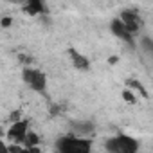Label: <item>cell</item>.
Segmentation results:
<instances>
[{"label":"cell","instance_id":"1","mask_svg":"<svg viewBox=\"0 0 153 153\" xmlns=\"http://www.w3.org/2000/svg\"><path fill=\"white\" fill-rule=\"evenodd\" d=\"M56 148L63 153H87L92 149V139L79 137L70 131V133L59 137V140L56 142Z\"/></svg>","mask_w":153,"mask_h":153},{"label":"cell","instance_id":"2","mask_svg":"<svg viewBox=\"0 0 153 153\" xmlns=\"http://www.w3.org/2000/svg\"><path fill=\"white\" fill-rule=\"evenodd\" d=\"M105 149L110 151V153H137L139 151V142H137V139H133L130 135L117 133V135L106 139Z\"/></svg>","mask_w":153,"mask_h":153},{"label":"cell","instance_id":"3","mask_svg":"<svg viewBox=\"0 0 153 153\" xmlns=\"http://www.w3.org/2000/svg\"><path fill=\"white\" fill-rule=\"evenodd\" d=\"M22 79L33 92H38V94H45L47 92V76L40 68L25 65L24 70H22Z\"/></svg>","mask_w":153,"mask_h":153},{"label":"cell","instance_id":"4","mask_svg":"<svg viewBox=\"0 0 153 153\" xmlns=\"http://www.w3.org/2000/svg\"><path fill=\"white\" fill-rule=\"evenodd\" d=\"M110 31H112V34L115 36V38H119V40H123L124 43H128L131 49L135 47V43H133V33L126 27V24L121 20V18H114L112 22H110Z\"/></svg>","mask_w":153,"mask_h":153},{"label":"cell","instance_id":"5","mask_svg":"<svg viewBox=\"0 0 153 153\" xmlns=\"http://www.w3.org/2000/svg\"><path fill=\"white\" fill-rule=\"evenodd\" d=\"M27 133H29V123H27L25 119H18V121H13V123H11V126H9V130H7L6 137H7L11 142H22V144H24Z\"/></svg>","mask_w":153,"mask_h":153},{"label":"cell","instance_id":"6","mask_svg":"<svg viewBox=\"0 0 153 153\" xmlns=\"http://www.w3.org/2000/svg\"><path fill=\"white\" fill-rule=\"evenodd\" d=\"M119 18L126 24V27H128L133 34H137V33L140 31V27H142V20H140V16H139L133 9H124Z\"/></svg>","mask_w":153,"mask_h":153},{"label":"cell","instance_id":"7","mask_svg":"<svg viewBox=\"0 0 153 153\" xmlns=\"http://www.w3.org/2000/svg\"><path fill=\"white\" fill-rule=\"evenodd\" d=\"M94 128H96V124L92 121H87V119H83V121H70V131L76 133V135H79V137H88L94 131Z\"/></svg>","mask_w":153,"mask_h":153},{"label":"cell","instance_id":"8","mask_svg":"<svg viewBox=\"0 0 153 153\" xmlns=\"http://www.w3.org/2000/svg\"><path fill=\"white\" fill-rule=\"evenodd\" d=\"M24 11L31 16H36V15H47L49 7L45 4V0H25Z\"/></svg>","mask_w":153,"mask_h":153},{"label":"cell","instance_id":"9","mask_svg":"<svg viewBox=\"0 0 153 153\" xmlns=\"http://www.w3.org/2000/svg\"><path fill=\"white\" fill-rule=\"evenodd\" d=\"M68 56L72 59V67H76L78 70H88L90 68V59L87 56H83L79 51L76 49H68Z\"/></svg>","mask_w":153,"mask_h":153},{"label":"cell","instance_id":"10","mask_svg":"<svg viewBox=\"0 0 153 153\" xmlns=\"http://www.w3.org/2000/svg\"><path fill=\"white\" fill-rule=\"evenodd\" d=\"M126 85H128L131 90H137L139 94H142L144 97H148V92H146V88L140 85V81H137V79H128V81H126Z\"/></svg>","mask_w":153,"mask_h":153},{"label":"cell","instance_id":"11","mask_svg":"<svg viewBox=\"0 0 153 153\" xmlns=\"http://www.w3.org/2000/svg\"><path fill=\"white\" fill-rule=\"evenodd\" d=\"M140 47L144 49V52H146V54H149V56L153 58V40H151V38L144 36V38L140 40Z\"/></svg>","mask_w":153,"mask_h":153},{"label":"cell","instance_id":"12","mask_svg":"<svg viewBox=\"0 0 153 153\" xmlns=\"http://www.w3.org/2000/svg\"><path fill=\"white\" fill-rule=\"evenodd\" d=\"M123 99L126 101V103H130V105H135L137 103V97H135V92L130 88V87H126L124 90H123Z\"/></svg>","mask_w":153,"mask_h":153},{"label":"cell","instance_id":"13","mask_svg":"<svg viewBox=\"0 0 153 153\" xmlns=\"http://www.w3.org/2000/svg\"><path fill=\"white\" fill-rule=\"evenodd\" d=\"M11 24H13V18H11V16H4L2 20H0V25H2L4 29H7V27H11Z\"/></svg>","mask_w":153,"mask_h":153},{"label":"cell","instance_id":"14","mask_svg":"<svg viewBox=\"0 0 153 153\" xmlns=\"http://www.w3.org/2000/svg\"><path fill=\"white\" fill-rule=\"evenodd\" d=\"M11 2H15V4H22V6H24V4H25V0H11Z\"/></svg>","mask_w":153,"mask_h":153},{"label":"cell","instance_id":"15","mask_svg":"<svg viewBox=\"0 0 153 153\" xmlns=\"http://www.w3.org/2000/svg\"><path fill=\"white\" fill-rule=\"evenodd\" d=\"M108 63H117V58H115V56H112V58L108 59Z\"/></svg>","mask_w":153,"mask_h":153}]
</instances>
